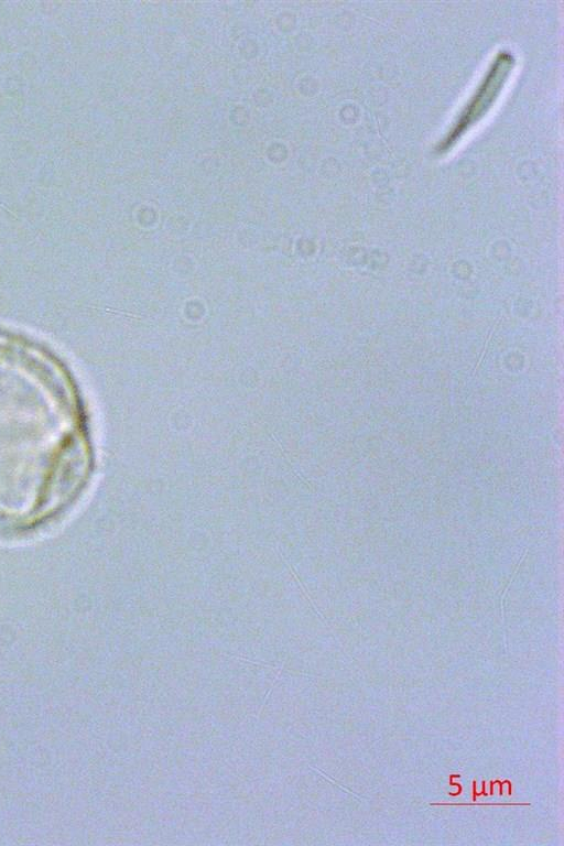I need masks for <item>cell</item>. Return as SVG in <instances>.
I'll list each match as a JSON object with an SVG mask.
<instances>
[{
  "label": "cell",
  "instance_id": "obj_1",
  "mask_svg": "<svg viewBox=\"0 0 564 846\" xmlns=\"http://www.w3.org/2000/svg\"><path fill=\"white\" fill-rule=\"evenodd\" d=\"M87 469L67 376L36 347L0 336V524H25L52 513Z\"/></svg>",
  "mask_w": 564,
  "mask_h": 846
},
{
  "label": "cell",
  "instance_id": "obj_2",
  "mask_svg": "<svg viewBox=\"0 0 564 846\" xmlns=\"http://www.w3.org/2000/svg\"><path fill=\"white\" fill-rule=\"evenodd\" d=\"M516 57L510 51H499L486 69L466 104L453 121L436 151L448 152L473 130L495 107L516 67Z\"/></svg>",
  "mask_w": 564,
  "mask_h": 846
}]
</instances>
